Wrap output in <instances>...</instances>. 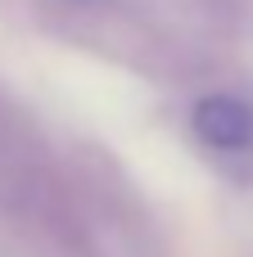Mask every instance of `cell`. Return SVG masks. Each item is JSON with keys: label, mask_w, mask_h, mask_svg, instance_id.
<instances>
[{"label": "cell", "mask_w": 253, "mask_h": 257, "mask_svg": "<svg viewBox=\"0 0 253 257\" xmlns=\"http://www.w3.org/2000/svg\"><path fill=\"white\" fill-rule=\"evenodd\" d=\"M190 126L208 149L222 154H240L253 145V108L235 95H204L190 113Z\"/></svg>", "instance_id": "cell-1"}]
</instances>
